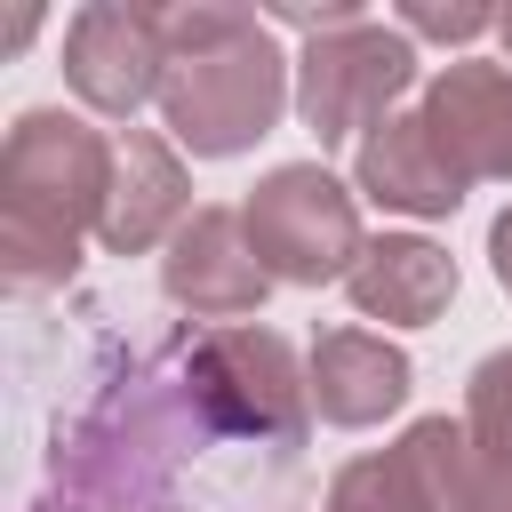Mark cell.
I'll list each match as a JSON object with an SVG mask.
<instances>
[{"label": "cell", "mask_w": 512, "mask_h": 512, "mask_svg": "<svg viewBox=\"0 0 512 512\" xmlns=\"http://www.w3.org/2000/svg\"><path fill=\"white\" fill-rule=\"evenodd\" d=\"M488 272H496V288L512 296V208H496V224H488Z\"/></svg>", "instance_id": "17"}, {"label": "cell", "mask_w": 512, "mask_h": 512, "mask_svg": "<svg viewBox=\"0 0 512 512\" xmlns=\"http://www.w3.org/2000/svg\"><path fill=\"white\" fill-rule=\"evenodd\" d=\"M184 392L232 440H280L288 448V440H304V416H312V376L296 368L288 336L256 328V320L208 328L184 360Z\"/></svg>", "instance_id": "4"}, {"label": "cell", "mask_w": 512, "mask_h": 512, "mask_svg": "<svg viewBox=\"0 0 512 512\" xmlns=\"http://www.w3.org/2000/svg\"><path fill=\"white\" fill-rule=\"evenodd\" d=\"M448 160L472 176V184H512V64L504 56H456L424 80V104H416Z\"/></svg>", "instance_id": "9"}, {"label": "cell", "mask_w": 512, "mask_h": 512, "mask_svg": "<svg viewBox=\"0 0 512 512\" xmlns=\"http://www.w3.org/2000/svg\"><path fill=\"white\" fill-rule=\"evenodd\" d=\"M240 224H248V248L256 264L272 272V288H328V280H352L368 232H360V192L320 168V160H280L248 184L240 200Z\"/></svg>", "instance_id": "3"}, {"label": "cell", "mask_w": 512, "mask_h": 512, "mask_svg": "<svg viewBox=\"0 0 512 512\" xmlns=\"http://www.w3.org/2000/svg\"><path fill=\"white\" fill-rule=\"evenodd\" d=\"M304 376H312V416L336 432H368V424L400 416L416 392V360L384 328H320Z\"/></svg>", "instance_id": "10"}, {"label": "cell", "mask_w": 512, "mask_h": 512, "mask_svg": "<svg viewBox=\"0 0 512 512\" xmlns=\"http://www.w3.org/2000/svg\"><path fill=\"white\" fill-rule=\"evenodd\" d=\"M120 136L64 104H32L0 144V272L16 288H48L80 272V240L104 224Z\"/></svg>", "instance_id": "2"}, {"label": "cell", "mask_w": 512, "mask_h": 512, "mask_svg": "<svg viewBox=\"0 0 512 512\" xmlns=\"http://www.w3.org/2000/svg\"><path fill=\"white\" fill-rule=\"evenodd\" d=\"M496 40H504V64H512V8H504V24H496Z\"/></svg>", "instance_id": "18"}, {"label": "cell", "mask_w": 512, "mask_h": 512, "mask_svg": "<svg viewBox=\"0 0 512 512\" xmlns=\"http://www.w3.org/2000/svg\"><path fill=\"white\" fill-rule=\"evenodd\" d=\"M168 80V24L144 0H88L64 16V88L104 112V120H136L144 104H160Z\"/></svg>", "instance_id": "6"}, {"label": "cell", "mask_w": 512, "mask_h": 512, "mask_svg": "<svg viewBox=\"0 0 512 512\" xmlns=\"http://www.w3.org/2000/svg\"><path fill=\"white\" fill-rule=\"evenodd\" d=\"M192 216V176H184V152L160 136V128H128L120 136V160H112V200H104V224L96 240L112 256H152L184 232Z\"/></svg>", "instance_id": "11"}, {"label": "cell", "mask_w": 512, "mask_h": 512, "mask_svg": "<svg viewBox=\"0 0 512 512\" xmlns=\"http://www.w3.org/2000/svg\"><path fill=\"white\" fill-rule=\"evenodd\" d=\"M352 192L376 200V208H392V216L432 224V216H456V208H464L472 176L448 160V144H440V128H432L424 112H392L384 128L360 136V152H352Z\"/></svg>", "instance_id": "8"}, {"label": "cell", "mask_w": 512, "mask_h": 512, "mask_svg": "<svg viewBox=\"0 0 512 512\" xmlns=\"http://www.w3.org/2000/svg\"><path fill=\"white\" fill-rule=\"evenodd\" d=\"M408 40H440V48H472V40H488L496 24H504V8H400L392 16Z\"/></svg>", "instance_id": "15"}, {"label": "cell", "mask_w": 512, "mask_h": 512, "mask_svg": "<svg viewBox=\"0 0 512 512\" xmlns=\"http://www.w3.org/2000/svg\"><path fill=\"white\" fill-rule=\"evenodd\" d=\"M456 512H512V464H488V456L472 448V488H464Z\"/></svg>", "instance_id": "16"}, {"label": "cell", "mask_w": 512, "mask_h": 512, "mask_svg": "<svg viewBox=\"0 0 512 512\" xmlns=\"http://www.w3.org/2000/svg\"><path fill=\"white\" fill-rule=\"evenodd\" d=\"M328 512H440V504H432L408 440H392V448L352 456V464L328 480Z\"/></svg>", "instance_id": "13"}, {"label": "cell", "mask_w": 512, "mask_h": 512, "mask_svg": "<svg viewBox=\"0 0 512 512\" xmlns=\"http://www.w3.org/2000/svg\"><path fill=\"white\" fill-rule=\"evenodd\" d=\"M160 24H168L160 136L192 160L256 152L296 104V56L272 40V24L232 0H176L160 8Z\"/></svg>", "instance_id": "1"}, {"label": "cell", "mask_w": 512, "mask_h": 512, "mask_svg": "<svg viewBox=\"0 0 512 512\" xmlns=\"http://www.w3.org/2000/svg\"><path fill=\"white\" fill-rule=\"evenodd\" d=\"M160 288H168V304H176V312L216 320V328H240V320H256V312H264L272 272L256 264L240 208H192V216H184V232H176V240H168V256H160Z\"/></svg>", "instance_id": "7"}, {"label": "cell", "mask_w": 512, "mask_h": 512, "mask_svg": "<svg viewBox=\"0 0 512 512\" xmlns=\"http://www.w3.org/2000/svg\"><path fill=\"white\" fill-rule=\"evenodd\" d=\"M424 56L400 24L384 16H360L344 32H320L296 48V120L320 136V144H344V136H368L400 112V96L416 88Z\"/></svg>", "instance_id": "5"}, {"label": "cell", "mask_w": 512, "mask_h": 512, "mask_svg": "<svg viewBox=\"0 0 512 512\" xmlns=\"http://www.w3.org/2000/svg\"><path fill=\"white\" fill-rule=\"evenodd\" d=\"M352 312L360 320H384V328H432L448 304H456V256L424 232H376L344 280Z\"/></svg>", "instance_id": "12"}, {"label": "cell", "mask_w": 512, "mask_h": 512, "mask_svg": "<svg viewBox=\"0 0 512 512\" xmlns=\"http://www.w3.org/2000/svg\"><path fill=\"white\" fill-rule=\"evenodd\" d=\"M464 432L488 464H512V344H496L464 384Z\"/></svg>", "instance_id": "14"}]
</instances>
